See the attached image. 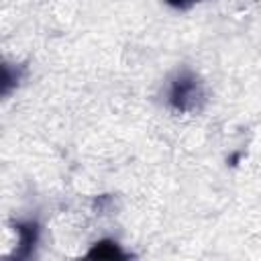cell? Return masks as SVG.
Returning <instances> with one entry per match:
<instances>
[{"mask_svg": "<svg viewBox=\"0 0 261 261\" xmlns=\"http://www.w3.org/2000/svg\"><path fill=\"white\" fill-rule=\"evenodd\" d=\"M204 100H206L204 84L192 69H179L169 80L167 94H165V104L169 110L177 114L198 112Z\"/></svg>", "mask_w": 261, "mask_h": 261, "instance_id": "obj_1", "label": "cell"}, {"mask_svg": "<svg viewBox=\"0 0 261 261\" xmlns=\"http://www.w3.org/2000/svg\"><path fill=\"white\" fill-rule=\"evenodd\" d=\"M14 232L18 234V243H16V249H14L12 257L18 259V261L33 257L35 247H37V243H39V234H41L39 222L33 220V218L14 220Z\"/></svg>", "mask_w": 261, "mask_h": 261, "instance_id": "obj_2", "label": "cell"}, {"mask_svg": "<svg viewBox=\"0 0 261 261\" xmlns=\"http://www.w3.org/2000/svg\"><path fill=\"white\" fill-rule=\"evenodd\" d=\"M88 259H104V261H118V259H126L128 253L122 251V247L112 241V239H102L98 243H94L88 253H86Z\"/></svg>", "mask_w": 261, "mask_h": 261, "instance_id": "obj_3", "label": "cell"}, {"mask_svg": "<svg viewBox=\"0 0 261 261\" xmlns=\"http://www.w3.org/2000/svg\"><path fill=\"white\" fill-rule=\"evenodd\" d=\"M20 77H22V67H18V65L12 67L10 63H4V65H2V94L8 96L10 90H12L14 86H18Z\"/></svg>", "mask_w": 261, "mask_h": 261, "instance_id": "obj_4", "label": "cell"}, {"mask_svg": "<svg viewBox=\"0 0 261 261\" xmlns=\"http://www.w3.org/2000/svg\"><path fill=\"white\" fill-rule=\"evenodd\" d=\"M163 2L171 8H175V10H188V8H192L194 4H198L202 0H163Z\"/></svg>", "mask_w": 261, "mask_h": 261, "instance_id": "obj_5", "label": "cell"}]
</instances>
